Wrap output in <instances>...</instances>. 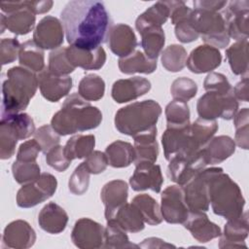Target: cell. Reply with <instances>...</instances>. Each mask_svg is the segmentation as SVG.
Returning <instances> with one entry per match:
<instances>
[{"label":"cell","instance_id":"6da1fadb","mask_svg":"<svg viewBox=\"0 0 249 249\" xmlns=\"http://www.w3.org/2000/svg\"><path fill=\"white\" fill-rule=\"evenodd\" d=\"M60 18L67 42L82 49H95L106 43L113 26L108 10L100 1H69Z\"/></svg>","mask_w":249,"mask_h":249},{"label":"cell","instance_id":"7a4b0ae2","mask_svg":"<svg viewBox=\"0 0 249 249\" xmlns=\"http://www.w3.org/2000/svg\"><path fill=\"white\" fill-rule=\"evenodd\" d=\"M101 122V111L75 92L65 99L61 109L53 116L51 125L60 136H66L94 129Z\"/></svg>","mask_w":249,"mask_h":249},{"label":"cell","instance_id":"3957f363","mask_svg":"<svg viewBox=\"0 0 249 249\" xmlns=\"http://www.w3.org/2000/svg\"><path fill=\"white\" fill-rule=\"evenodd\" d=\"M2 84L1 117L18 114L29 104L39 87L35 72L22 66H14L6 73Z\"/></svg>","mask_w":249,"mask_h":249},{"label":"cell","instance_id":"277c9868","mask_svg":"<svg viewBox=\"0 0 249 249\" xmlns=\"http://www.w3.org/2000/svg\"><path fill=\"white\" fill-rule=\"evenodd\" d=\"M208 196L214 214L227 220L244 212L245 199L239 186L221 167H213L208 179Z\"/></svg>","mask_w":249,"mask_h":249},{"label":"cell","instance_id":"5b68a950","mask_svg":"<svg viewBox=\"0 0 249 249\" xmlns=\"http://www.w3.org/2000/svg\"><path fill=\"white\" fill-rule=\"evenodd\" d=\"M161 114L160 105L152 99L133 102L119 109L115 114L114 124L123 134L134 137L157 126Z\"/></svg>","mask_w":249,"mask_h":249},{"label":"cell","instance_id":"8992f818","mask_svg":"<svg viewBox=\"0 0 249 249\" xmlns=\"http://www.w3.org/2000/svg\"><path fill=\"white\" fill-rule=\"evenodd\" d=\"M190 21L204 43L215 48L224 49L230 43L224 15L220 12L194 9Z\"/></svg>","mask_w":249,"mask_h":249},{"label":"cell","instance_id":"52a82bcc","mask_svg":"<svg viewBox=\"0 0 249 249\" xmlns=\"http://www.w3.org/2000/svg\"><path fill=\"white\" fill-rule=\"evenodd\" d=\"M198 117L204 120H231L238 111V101L232 91H206L196 103Z\"/></svg>","mask_w":249,"mask_h":249},{"label":"cell","instance_id":"ba28073f","mask_svg":"<svg viewBox=\"0 0 249 249\" xmlns=\"http://www.w3.org/2000/svg\"><path fill=\"white\" fill-rule=\"evenodd\" d=\"M56 178L48 172L41 173L40 177L31 183L24 184L17 193V204L21 208H31L47 200L55 193Z\"/></svg>","mask_w":249,"mask_h":249},{"label":"cell","instance_id":"9c48e42d","mask_svg":"<svg viewBox=\"0 0 249 249\" xmlns=\"http://www.w3.org/2000/svg\"><path fill=\"white\" fill-rule=\"evenodd\" d=\"M206 165L202 150L196 153L180 154L169 160L167 175L171 181L182 187Z\"/></svg>","mask_w":249,"mask_h":249},{"label":"cell","instance_id":"30bf717a","mask_svg":"<svg viewBox=\"0 0 249 249\" xmlns=\"http://www.w3.org/2000/svg\"><path fill=\"white\" fill-rule=\"evenodd\" d=\"M213 167L204 168L182 186L185 202L190 211H204L209 209L208 179Z\"/></svg>","mask_w":249,"mask_h":249},{"label":"cell","instance_id":"8fae6325","mask_svg":"<svg viewBox=\"0 0 249 249\" xmlns=\"http://www.w3.org/2000/svg\"><path fill=\"white\" fill-rule=\"evenodd\" d=\"M162 219L168 224H183L189 214L182 187L171 185L163 190L160 196Z\"/></svg>","mask_w":249,"mask_h":249},{"label":"cell","instance_id":"7c38bea8","mask_svg":"<svg viewBox=\"0 0 249 249\" xmlns=\"http://www.w3.org/2000/svg\"><path fill=\"white\" fill-rule=\"evenodd\" d=\"M104 233L105 228L101 224L89 218H81L73 227L71 239L78 248L96 249L103 247Z\"/></svg>","mask_w":249,"mask_h":249},{"label":"cell","instance_id":"4fadbf2b","mask_svg":"<svg viewBox=\"0 0 249 249\" xmlns=\"http://www.w3.org/2000/svg\"><path fill=\"white\" fill-rule=\"evenodd\" d=\"M248 0H234L229 3L224 18L230 38L236 41L248 39Z\"/></svg>","mask_w":249,"mask_h":249},{"label":"cell","instance_id":"5bb4252c","mask_svg":"<svg viewBox=\"0 0 249 249\" xmlns=\"http://www.w3.org/2000/svg\"><path fill=\"white\" fill-rule=\"evenodd\" d=\"M62 22L55 17L46 16L36 25L33 32V41L43 50H55L64 41Z\"/></svg>","mask_w":249,"mask_h":249},{"label":"cell","instance_id":"9a60e30c","mask_svg":"<svg viewBox=\"0 0 249 249\" xmlns=\"http://www.w3.org/2000/svg\"><path fill=\"white\" fill-rule=\"evenodd\" d=\"M163 183L161 169L159 164L150 161L135 163V170L129 178V185L133 191L151 190L160 193Z\"/></svg>","mask_w":249,"mask_h":249},{"label":"cell","instance_id":"2e32d148","mask_svg":"<svg viewBox=\"0 0 249 249\" xmlns=\"http://www.w3.org/2000/svg\"><path fill=\"white\" fill-rule=\"evenodd\" d=\"M38 83L41 94L50 102L59 101L69 93L73 86L71 77L55 75L48 67L39 72Z\"/></svg>","mask_w":249,"mask_h":249},{"label":"cell","instance_id":"e0dca14e","mask_svg":"<svg viewBox=\"0 0 249 249\" xmlns=\"http://www.w3.org/2000/svg\"><path fill=\"white\" fill-rule=\"evenodd\" d=\"M190 124L166 125L161 136L164 158L169 161L177 155L190 153Z\"/></svg>","mask_w":249,"mask_h":249},{"label":"cell","instance_id":"ac0fdd59","mask_svg":"<svg viewBox=\"0 0 249 249\" xmlns=\"http://www.w3.org/2000/svg\"><path fill=\"white\" fill-rule=\"evenodd\" d=\"M222 63L220 51L210 45H199L194 49L187 58L186 65L189 70L196 74L210 73Z\"/></svg>","mask_w":249,"mask_h":249},{"label":"cell","instance_id":"d6986e66","mask_svg":"<svg viewBox=\"0 0 249 249\" xmlns=\"http://www.w3.org/2000/svg\"><path fill=\"white\" fill-rule=\"evenodd\" d=\"M36 233L28 222L16 220L9 223L4 229L2 243L4 247L27 249L34 245Z\"/></svg>","mask_w":249,"mask_h":249},{"label":"cell","instance_id":"ffe728a7","mask_svg":"<svg viewBox=\"0 0 249 249\" xmlns=\"http://www.w3.org/2000/svg\"><path fill=\"white\" fill-rule=\"evenodd\" d=\"M183 225L191 232L192 236L201 243L219 237L222 233L220 227L211 222L204 211H189Z\"/></svg>","mask_w":249,"mask_h":249},{"label":"cell","instance_id":"44dd1931","mask_svg":"<svg viewBox=\"0 0 249 249\" xmlns=\"http://www.w3.org/2000/svg\"><path fill=\"white\" fill-rule=\"evenodd\" d=\"M151 87V82L144 77L120 79L113 84L111 95L117 103H125L146 94Z\"/></svg>","mask_w":249,"mask_h":249},{"label":"cell","instance_id":"7402d4cb","mask_svg":"<svg viewBox=\"0 0 249 249\" xmlns=\"http://www.w3.org/2000/svg\"><path fill=\"white\" fill-rule=\"evenodd\" d=\"M249 232L248 213L245 211L240 216L229 219L221 233L219 248H247L245 239Z\"/></svg>","mask_w":249,"mask_h":249},{"label":"cell","instance_id":"603a6c76","mask_svg":"<svg viewBox=\"0 0 249 249\" xmlns=\"http://www.w3.org/2000/svg\"><path fill=\"white\" fill-rule=\"evenodd\" d=\"M66 56L75 68L80 67L85 70H98L106 62V53L101 46L95 49L69 46L66 48Z\"/></svg>","mask_w":249,"mask_h":249},{"label":"cell","instance_id":"cb8c5ba5","mask_svg":"<svg viewBox=\"0 0 249 249\" xmlns=\"http://www.w3.org/2000/svg\"><path fill=\"white\" fill-rule=\"evenodd\" d=\"M19 124L12 115L1 117L0 121V159L9 160L15 152L18 140H24Z\"/></svg>","mask_w":249,"mask_h":249},{"label":"cell","instance_id":"d4e9b609","mask_svg":"<svg viewBox=\"0 0 249 249\" xmlns=\"http://www.w3.org/2000/svg\"><path fill=\"white\" fill-rule=\"evenodd\" d=\"M108 44L114 54L124 57L135 51L137 39L133 29L129 25L117 23L112 26L109 32Z\"/></svg>","mask_w":249,"mask_h":249},{"label":"cell","instance_id":"484cf974","mask_svg":"<svg viewBox=\"0 0 249 249\" xmlns=\"http://www.w3.org/2000/svg\"><path fill=\"white\" fill-rule=\"evenodd\" d=\"M128 186L124 180L107 182L101 189L100 198L105 206L104 215L108 220L121 206L127 202Z\"/></svg>","mask_w":249,"mask_h":249},{"label":"cell","instance_id":"4316f807","mask_svg":"<svg viewBox=\"0 0 249 249\" xmlns=\"http://www.w3.org/2000/svg\"><path fill=\"white\" fill-rule=\"evenodd\" d=\"M68 219V214L60 205L49 202L39 212L38 224L46 232L58 234L66 229Z\"/></svg>","mask_w":249,"mask_h":249},{"label":"cell","instance_id":"83f0119b","mask_svg":"<svg viewBox=\"0 0 249 249\" xmlns=\"http://www.w3.org/2000/svg\"><path fill=\"white\" fill-rule=\"evenodd\" d=\"M235 142L228 135L212 137L202 149L206 164H217L229 159L235 152Z\"/></svg>","mask_w":249,"mask_h":249},{"label":"cell","instance_id":"f1b7e54d","mask_svg":"<svg viewBox=\"0 0 249 249\" xmlns=\"http://www.w3.org/2000/svg\"><path fill=\"white\" fill-rule=\"evenodd\" d=\"M157 126L141 132L133 137L134 139V163L140 161L156 162L159 156V145L157 142Z\"/></svg>","mask_w":249,"mask_h":249},{"label":"cell","instance_id":"f546056e","mask_svg":"<svg viewBox=\"0 0 249 249\" xmlns=\"http://www.w3.org/2000/svg\"><path fill=\"white\" fill-rule=\"evenodd\" d=\"M106 221L114 222L124 231L132 233L139 232L145 228L143 216L132 202L124 203Z\"/></svg>","mask_w":249,"mask_h":249},{"label":"cell","instance_id":"4dcf8cb0","mask_svg":"<svg viewBox=\"0 0 249 249\" xmlns=\"http://www.w3.org/2000/svg\"><path fill=\"white\" fill-rule=\"evenodd\" d=\"M218 130L215 120L198 118L190 126V153L199 152L209 142Z\"/></svg>","mask_w":249,"mask_h":249},{"label":"cell","instance_id":"1f68e13d","mask_svg":"<svg viewBox=\"0 0 249 249\" xmlns=\"http://www.w3.org/2000/svg\"><path fill=\"white\" fill-rule=\"evenodd\" d=\"M118 65L122 73L131 75L135 73L151 74L156 71L158 63L157 59L149 58L143 52L134 51L124 57H120Z\"/></svg>","mask_w":249,"mask_h":249},{"label":"cell","instance_id":"d6a6232c","mask_svg":"<svg viewBox=\"0 0 249 249\" xmlns=\"http://www.w3.org/2000/svg\"><path fill=\"white\" fill-rule=\"evenodd\" d=\"M105 155L109 165L115 168L129 166L135 160L133 146L126 141L116 140L106 147Z\"/></svg>","mask_w":249,"mask_h":249},{"label":"cell","instance_id":"836d02e7","mask_svg":"<svg viewBox=\"0 0 249 249\" xmlns=\"http://www.w3.org/2000/svg\"><path fill=\"white\" fill-rule=\"evenodd\" d=\"M141 35V47L151 59H157L165 44V34L161 26H147L138 31Z\"/></svg>","mask_w":249,"mask_h":249},{"label":"cell","instance_id":"e575fe53","mask_svg":"<svg viewBox=\"0 0 249 249\" xmlns=\"http://www.w3.org/2000/svg\"><path fill=\"white\" fill-rule=\"evenodd\" d=\"M18 61L20 66L33 72H41L46 67L44 50L33 40H28L21 44Z\"/></svg>","mask_w":249,"mask_h":249},{"label":"cell","instance_id":"d590c367","mask_svg":"<svg viewBox=\"0 0 249 249\" xmlns=\"http://www.w3.org/2000/svg\"><path fill=\"white\" fill-rule=\"evenodd\" d=\"M4 17L6 28L16 35L28 34L34 28L36 21L35 14L25 7V3L22 9Z\"/></svg>","mask_w":249,"mask_h":249},{"label":"cell","instance_id":"8d00e7d4","mask_svg":"<svg viewBox=\"0 0 249 249\" xmlns=\"http://www.w3.org/2000/svg\"><path fill=\"white\" fill-rule=\"evenodd\" d=\"M226 55L231 72L238 76H247L248 39L236 41L226 50Z\"/></svg>","mask_w":249,"mask_h":249},{"label":"cell","instance_id":"74e56055","mask_svg":"<svg viewBox=\"0 0 249 249\" xmlns=\"http://www.w3.org/2000/svg\"><path fill=\"white\" fill-rule=\"evenodd\" d=\"M169 18V10L165 1H158L138 16L135 20L137 31L147 26H162Z\"/></svg>","mask_w":249,"mask_h":249},{"label":"cell","instance_id":"f35d334b","mask_svg":"<svg viewBox=\"0 0 249 249\" xmlns=\"http://www.w3.org/2000/svg\"><path fill=\"white\" fill-rule=\"evenodd\" d=\"M95 137L93 134H78L67 140L64 146V154L70 160L85 159L93 152Z\"/></svg>","mask_w":249,"mask_h":249},{"label":"cell","instance_id":"ab89813d","mask_svg":"<svg viewBox=\"0 0 249 249\" xmlns=\"http://www.w3.org/2000/svg\"><path fill=\"white\" fill-rule=\"evenodd\" d=\"M141 212L144 222L151 226L160 225L162 222L160 206L157 200L148 194H140L131 201Z\"/></svg>","mask_w":249,"mask_h":249},{"label":"cell","instance_id":"60d3db41","mask_svg":"<svg viewBox=\"0 0 249 249\" xmlns=\"http://www.w3.org/2000/svg\"><path fill=\"white\" fill-rule=\"evenodd\" d=\"M78 93L87 101H97L104 96L105 82L96 74H88L78 86Z\"/></svg>","mask_w":249,"mask_h":249},{"label":"cell","instance_id":"b9f144b4","mask_svg":"<svg viewBox=\"0 0 249 249\" xmlns=\"http://www.w3.org/2000/svg\"><path fill=\"white\" fill-rule=\"evenodd\" d=\"M187 51L181 45L172 44L161 52V64L169 72L181 71L187 63Z\"/></svg>","mask_w":249,"mask_h":249},{"label":"cell","instance_id":"7bdbcfd3","mask_svg":"<svg viewBox=\"0 0 249 249\" xmlns=\"http://www.w3.org/2000/svg\"><path fill=\"white\" fill-rule=\"evenodd\" d=\"M137 244L129 241L126 231L114 222H107L104 233L103 248H138Z\"/></svg>","mask_w":249,"mask_h":249},{"label":"cell","instance_id":"ee69618b","mask_svg":"<svg viewBox=\"0 0 249 249\" xmlns=\"http://www.w3.org/2000/svg\"><path fill=\"white\" fill-rule=\"evenodd\" d=\"M36 161H21L16 160L12 165V173L15 181L20 185L36 181L41 173Z\"/></svg>","mask_w":249,"mask_h":249},{"label":"cell","instance_id":"f6af8a7d","mask_svg":"<svg viewBox=\"0 0 249 249\" xmlns=\"http://www.w3.org/2000/svg\"><path fill=\"white\" fill-rule=\"evenodd\" d=\"M166 125L190 124V109L187 102L173 99L165 107Z\"/></svg>","mask_w":249,"mask_h":249},{"label":"cell","instance_id":"bcb514c9","mask_svg":"<svg viewBox=\"0 0 249 249\" xmlns=\"http://www.w3.org/2000/svg\"><path fill=\"white\" fill-rule=\"evenodd\" d=\"M48 68L52 73L58 76H68L75 70L66 56V48L59 47L50 53Z\"/></svg>","mask_w":249,"mask_h":249},{"label":"cell","instance_id":"7dc6e473","mask_svg":"<svg viewBox=\"0 0 249 249\" xmlns=\"http://www.w3.org/2000/svg\"><path fill=\"white\" fill-rule=\"evenodd\" d=\"M235 127L234 142L238 147L247 150L249 147V110L243 108L237 111L233 117Z\"/></svg>","mask_w":249,"mask_h":249},{"label":"cell","instance_id":"c3c4849f","mask_svg":"<svg viewBox=\"0 0 249 249\" xmlns=\"http://www.w3.org/2000/svg\"><path fill=\"white\" fill-rule=\"evenodd\" d=\"M197 92V86L195 81L187 77L175 79L170 87V93L173 99L184 102L194 98Z\"/></svg>","mask_w":249,"mask_h":249},{"label":"cell","instance_id":"681fc988","mask_svg":"<svg viewBox=\"0 0 249 249\" xmlns=\"http://www.w3.org/2000/svg\"><path fill=\"white\" fill-rule=\"evenodd\" d=\"M89 175H90V172L89 171L85 162L83 161L75 168V170L69 177V181H68L69 191L76 196L84 195L89 189Z\"/></svg>","mask_w":249,"mask_h":249},{"label":"cell","instance_id":"f907efd6","mask_svg":"<svg viewBox=\"0 0 249 249\" xmlns=\"http://www.w3.org/2000/svg\"><path fill=\"white\" fill-rule=\"evenodd\" d=\"M34 139L41 146L42 153L46 155L51 149L59 145L60 135L53 128L51 124H44L35 131Z\"/></svg>","mask_w":249,"mask_h":249},{"label":"cell","instance_id":"816d5d0a","mask_svg":"<svg viewBox=\"0 0 249 249\" xmlns=\"http://www.w3.org/2000/svg\"><path fill=\"white\" fill-rule=\"evenodd\" d=\"M72 160H70L64 154V147L61 145H57L51 149L46 154V162L48 165L53 167L58 172L65 171Z\"/></svg>","mask_w":249,"mask_h":249},{"label":"cell","instance_id":"f5cc1de1","mask_svg":"<svg viewBox=\"0 0 249 249\" xmlns=\"http://www.w3.org/2000/svg\"><path fill=\"white\" fill-rule=\"evenodd\" d=\"M21 44L17 38H4L0 42V56L2 65L14 62L19 53Z\"/></svg>","mask_w":249,"mask_h":249},{"label":"cell","instance_id":"db71d44e","mask_svg":"<svg viewBox=\"0 0 249 249\" xmlns=\"http://www.w3.org/2000/svg\"><path fill=\"white\" fill-rule=\"evenodd\" d=\"M203 88L206 91H232V87L227 77L222 73L210 72L203 81Z\"/></svg>","mask_w":249,"mask_h":249},{"label":"cell","instance_id":"11a10c76","mask_svg":"<svg viewBox=\"0 0 249 249\" xmlns=\"http://www.w3.org/2000/svg\"><path fill=\"white\" fill-rule=\"evenodd\" d=\"M40 152H42L41 146L35 139L27 140L19 145L17 160L21 161H36Z\"/></svg>","mask_w":249,"mask_h":249},{"label":"cell","instance_id":"9f6ffc18","mask_svg":"<svg viewBox=\"0 0 249 249\" xmlns=\"http://www.w3.org/2000/svg\"><path fill=\"white\" fill-rule=\"evenodd\" d=\"M84 162L90 174L102 173L109 164L105 153L101 151H93L86 158Z\"/></svg>","mask_w":249,"mask_h":249},{"label":"cell","instance_id":"6f0895ef","mask_svg":"<svg viewBox=\"0 0 249 249\" xmlns=\"http://www.w3.org/2000/svg\"><path fill=\"white\" fill-rule=\"evenodd\" d=\"M174 31L176 38L182 43H191L199 37L190 21V17L175 24Z\"/></svg>","mask_w":249,"mask_h":249},{"label":"cell","instance_id":"680465c9","mask_svg":"<svg viewBox=\"0 0 249 249\" xmlns=\"http://www.w3.org/2000/svg\"><path fill=\"white\" fill-rule=\"evenodd\" d=\"M165 3L169 10L171 23L174 25L188 18L192 13V9H190L183 1H165Z\"/></svg>","mask_w":249,"mask_h":249},{"label":"cell","instance_id":"91938a15","mask_svg":"<svg viewBox=\"0 0 249 249\" xmlns=\"http://www.w3.org/2000/svg\"><path fill=\"white\" fill-rule=\"evenodd\" d=\"M193 5L195 9L220 12L227 5V1H217V0H197L194 1Z\"/></svg>","mask_w":249,"mask_h":249},{"label":"cell","instance_id":"94428289","mask_svg":"<svg viewBox=\"0 0 249 249\" xmlns=\"http://www.w3.org/2000/svg\"><path fill=\"white\" fill-rule=\"evenodd\" d=\"M25 7L29 9L33 14L38 15V14H45L49 12L53 5V2L51 0H45V1H24Z\"/></svg>","mask_w":249,"mask_h":249},{"label":"cell","instance_id":"6125c7cd","mask_svg":"<svg viewBox=\"0 0 249 249\" xmlns=\"http://www.w3.org/2000/svg\"><path fill=\"white\" fill-rule=\"evenodd\" d=\"M233 95L237 100L247 102L248 97V77L245 76L243 79H241L235 87L232 89Z\"/></svg>","mask_w":249,"mask_h":249},{"label":"cell","instance_id":"be15d7a7","mask_svg":"<svg viewBox=\"0 0 249 249\" xmlns=\"http://www.w3.org/2000/svg\"><path fill=\"white\" fill-rule=\"evenodd\" d=\"M141 248H170L175 247L174 245L167 243L166 241L159 238V237H148L145 238L141 243L138 244Z\"/></svg>","mask_w":249,"mask_h":249},{"label":"cell","instance_id":"e7e4bbea","mask_svg":"<svg viewBox=\"0 0 249 249\" xmlns=\"http://www.w3.org/2000/svg\"><path fill=\"white\" fill-rule=\"evenodd\" d=\"M24 7V1H9V2H1L0 8L2 12L7 15L15 13Z\"/></svg>","mask_w":249,"mask_h":249}]
</instances>
